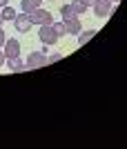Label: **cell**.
I'll use <instances>...</instances> for the list:
<instances>
[{
    "label": "cell",
    "mask_w": 127,
    "mask_h": 149,
    "mask_svg": "<svg viewBox=\"0 0 127 149\" xmlns=\"http://www.w3.org/2000/svg\"><path fill=\"white\" fill-rule=\"evenodd\" d=\"M29 18H31V25H54V16L47 9H43V7H38L36 11H31Z\"/></svg>",
    "instance_id": "1"
},
{
    "label": "cell",
    "mask_w": 127,
    "mask_h": 149,
    "mask_svg": "<svg viewBox=\"0 0 127 149\" xmlns=\"http://www.w3.org/2000/svg\"><path fill=\"white\" fill-rule=\"evenodd\" d=\"M38 36H40V40H43V45H54L58 40V33L54 31V27L51 25H40V31H38Z\"/></svg>",
    "instance_id": "2"
},
{
    "label": "cell",
    "mask_w": 127,
    "mask_h": 149,
    "mask_svg": "<svg viewBox=\"0 0 127 149\" xmlns=\"http://www.w3.org/2000/svg\"><path fill=\"white\" fill-rule=\"evenodd\" d=\"M13 27L18 33H27V31L31 29V18H29V13H20L13 18Z\"/></svg>",
    "instance_id": "3"
},
{
    "label": "cell",
    "mask_w": 127,
    "mask_h": 149,
    "mask_svg": "<svg viewBox=\"0 0 127 149\" xmlns=\"http://www.w3.org/2000/svg\"><path fill=\"white\" fill-rule=\"evenodd\" d=\"M5 58H13V56H20V42L16 38H7L5 40V49H2Z\"/></svg>",
    "instance_id": "4"
},
{
    "label": "cell",
    "mask_w": 127,
    "mask_h": 149,
    "mask_svg": "<svg viewBox=\"0 0 127 149\" xmlns=\"http://www.w3.org/2000/svg\"><path fill=\"white\" fill-rule=\"evenodd\" d=\"M47 65V58H45L43 51H33L31 56L27 58V69H40Z\"/></svg>",
    "instance_id": "5"
},
{
    "label": "cell",
    "mask_w": 127,
    "mask_h": 149,
    "mask_svg": "<svg viewBox=\"0 0 127 149\" xmlns=\"http://www.w3.org/2000/svg\"><path fill=\"white\" fill-rule=\"evenodd\" d=\"M94 13L100 16V18H107L109 16V9H112V0H94Z\"/></svg>",
    "instance_id": "6"
},
{
    "label": "cell",
    "mask_w": 127,
    "mask_h": 149,
    "mask_svg": "<svg viewBox=\"0 0 127 149\" xmlns=\"http://www.w3.org/2000/svg\"><path fill=\"white\" fill-rule=\"evenodd\" d=\"M65 29H67V33H71V36H78L80 31H83V27H80V20L76 18V16H69V18H65Z\"/></svg>",
    "instance_id": "7"
},
{
    "label": "cell",
    "mask_w": 127,
    "mask_h": 149,
    "mask_svg": "<svg viewBox=\"0 0 127 149\" xmlns=\"http://www.w3.org/2000/svg\"><path fill=\"white\" fill-rule=\"evenodd\" d=\"M40 5H43V0H22V2H20V11L31 13V11H36Z\"/></svg>",
    "instance_id": "8"
},
{
    "label": "cell",
    "mask_w": 127,
    "mask_h": 149,
    "mask_svg": "<svg viewBox=\"0 0 127 149\" xmlns=\"http://www.w3.org/2000/svg\"><path fill=\"white\" fill-rule=\"evenodd\" d=\"M7 67L13 69V71H25V69H27V62L20 60V56H13V58H7Z\"/></svg>",
    "instance_id": "9"
},
{
    "label": "cell",
    "mask_w": 127,
    "mask_h": 149,
    "mask_svg": "<svg viewBox=\"0 0 127 149\" xmlns=\"http://www.w3.org/2000/svg\"><path fill=\"white\" fill-rule=\"evenodd\" d=\"M94 33H96V29H87V31H80V36H78V42L80 45H87L91 38H94Z\"/></svg>",
    "instance_id": "10"
},
{
    "label": "cell",
    "mask_w": 127,
    "mask_h": 149,
    "mask_svg": "<svg viewBox=\"0 0 127 149\" xmlns=\"http://www.w3.org/2000/svg\"><path fill=\"white\" fill-rule=\"evenodd\" d=\"M71 9H74V13H76V16H80V13H85L89 9V7H85L83 2H80V0H74V2H71Z\"/></svg>",
    "instance_id": "11"
},
{
    "label": "cell",
    "mask_w": 127,
    "mask_h": 149,
    "mask_svg": "<svg viewBox=\"0 0 127 149\" xmlns=\"http://www.w3.org/2000/svg\"><path fill=\"white\" fill-rule=\"evenodd\" d=\"M2 16H5V20H13L18 13H16V9H11V7H2Z\"/></svg>",
    "instance_id": "12"
},
{
    "label": "cell",
    "mask_w": 127,
    "mask_h": 149,
    "mask_svg": "<svg viewBox=\"0 0 127 149\" xmlns=\"http://www.w3.org/2000/svg\"><path fill=\"white\" fill-rule=\"evenodd\" d=\"M60 16H63V18H69V16H76V13L71 9V5H65L63 9H60Z\"/></svg>",
    "instance_id": "13"
},
{
    "label": "cell",
    "mask_w": 127,
    "mask_h": 149,
    "mask_svg": "<svg viewBox=\"0 0 127 149\" xmlns=\"http://www.w3.org/2000/svg\"><path fill=\"white\" fill-rule=\"evenodd\" d=\"M51 27H54V31H56L58 36H60V33H67V29H65V22H54Z\"/></svg>",
    "instance_id": "14"
},
{
    "label": "cell",
    "mask_w": 127,
    "mask_h": 149,
    "mask_svg": "<svg viewBox=\"0 0 127 149\" xmlns=\"http://www.w3.org/2000/svg\"><path fill=\"white\" fill-rule=\"evenodd\" d=\"M60 58H63V56H60V54H58V51H56V54H51V56L47 58V62H58V60H60Z\"/></svg>",
    "instance_id": "15"
},
{
    "label": "cell",
    "mask_w": 127,
    "mask_h": 149,
    "mask_svg": "<svg viewBox=\"0 0 127 149\" xmlns=\"http://www.w3.org/2000/svg\"><path fill=\"white\" fill-rule=\"evenodd\" d=\"M5 40H7V36H5V29L0 27V45H5Z\"/></svg>",
    "instance_id": "16"
},
{
    "label": "cell",
    "mask_w": 127,
    "mask_h": 149,
    "mask_svg": "<svg viewBox=\"0 0 127 149\" xmlns=\"http://www.w3.org/2000/svg\"><path fill=\"white\" fill-rule=\"evenodd\" d=\"M80 2H83L85 7H91V5H94V0H80Z\"/></svg>",
    "instance_id": "17"
},
{
    "label": "cell",
    "mask_w": 127,
    "mask_h": 149,
    "mask_svg": "<svg viewBox=\"0 0 127 149\" xmlns=\"http://www.w3.org/2000/svg\"><path fill=\"white\" fill-rule=\"evenodd\" d=\"M7 62V58H5V54H0V67H2V65H5Z\"/></svg>",
    "instance_id": "18"
},
{
    "label": "cell",
    "mask_w": 127,
    "mask_h": 149,
    "mask_svg": "<svg viewBox=\"0 0 127 149\" xmlns=\"http://www.w3.org/2000/svg\"><path fill=\"white\" fill-rule=\"evenodd\" d=\"M9 5V0H0V7H7Z\"/></svg>",
    "instance_id": "19"
},
{
    "label": "cell",
    "mask_w": 127,
    "mask_h": 149,
    "mask_svg": "<svg viewBox=\"0 0 127 149\" xmlns=\"http://www.w3.org/2000/svg\"><path fill=\"white\" fill-rule=\"evenodd\" d=\"M2 22H5V16H2V11H0V27H2Z\"/></svg>",
    "instance_id": "20"
},
{
    "label": "cell",
    "mask_w": 127,
    "mask_h": 149,
    "mask_svg": "<svg viewBox=\"0 0 127 149\" xmlns=\"http://www.w3.org/2000/svg\"><path fill=\"white\" fill-rule=\"evenodd\" d=\"M0 54H2V45H0Z\"/></svg>",
    "instance_id": "21"
},
{
    "label": "cell",
    "mask_w": 127,
    "mask_h": 149,
    "mask_svg": "<svg viewBox=\"0 0 127 149\" xmlns=\"http://www.w3.org/2000/svg\"><path fill=\"white\" fill-rule=\"evenodd\" d=\"M114 2H118V0H114Z\"/></svg>",
    "instance_id": "22"
}]
</instances>
